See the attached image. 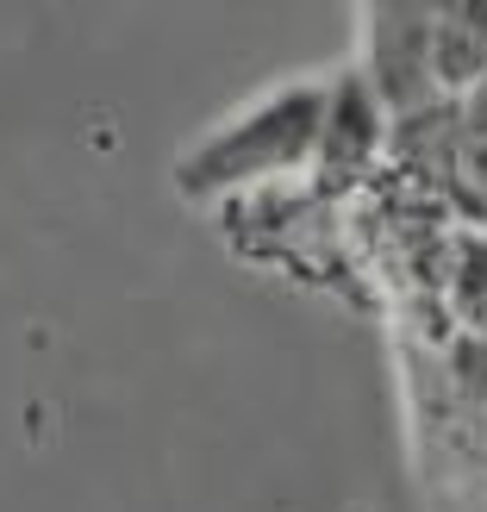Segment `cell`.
<instances>
[{
    "label": "cell",
    "mask_w": 487,
    "mask_h": 512,
    "mask_svg": "<svg viewBox=\"0 0 487 512\" xmlns=\"http://www.w3.org/2000/svg\"><path fill=\"white\" fill-rule=\"evenodd\" d=\"M319 113H325V82H313V75L263 94L250 113L225 119L213 138H200L175 163V188L188 200H219V194L306 169L319 150Z\"/></svg>",
    "instance_id": "1"
},
{
    "label": "cell",
    "mask_w": 487,
    "mask_h": 512,
    "mask_svg": "<svg viewBox=\"0 0 487 512\" xmlns=\"http://www.w3.org/2000/svg\"><path fill=\"white\" fill-rule=\"evenodd\" d=\"M363 19H369V57L356 69L369 75V88L388 107V119L400 125L425 107H438V57H431V19H438V7L381 0Z\"/></svg>",
    "instance_id": "2"
},
{
    "label": "cell",
    "mask_w": 487,
    "mask_h": 512,
    "mask_svg": "<svg viewBox=\"0 0 487 512\" xmlns=\"http://www.w3.org/2000/svg\"><path fill=\"white\" fill-rule=\"evenodd\" d=\"M388 107L375 100L363 69H338L325 82V113H319V150L313 169L325 182H344V175H363L381 150V132H388Z\"/></svg>",
    "instance_id": "3"
},
{
    "label": "cell",
    "mask_w": 487,
    "mask_h": 512,
    "mask_svg": "<svg viewBox=\"0 0 487 512\" xmlns=\"http://www.w3.org/2000/svg\"><path fill=\"white\" fill-rule=\"evenodd\" d=\"M431 57H438V94L481 88L487 82V7H438Z\"/></svg>",
    "instance_id": "4"
}]
</instances>
